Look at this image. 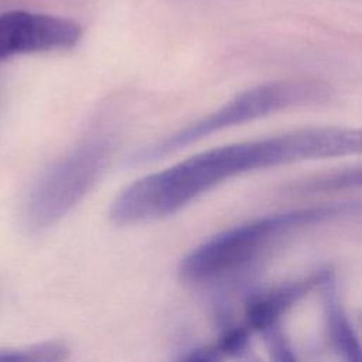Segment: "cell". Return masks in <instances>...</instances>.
<instances>
[{
  "label": "cell",
  "mask_w": 362,
  "mask_h": 362,
  "mask_svg": "<svg viewBox=\"0 0 362 362\" xmlns=\"http://www.w3.org/2000/svg\"><path fill=\"white\" fill-rule=\"evenodd\" d=\"M320 286L324 293L327 331L332 346L345 361L362 362V344L338 298L335 277L329 270H325Z\"/></svg>",
  "instance_id": "7"
},
{
  "label": "cell",
  "mask_w": 362,
  "mask_h": 362,
  "mask_svg": "<svg viewBox=\"0 0 362 362\" xmlns=\"http://www.w3.org/2000/svg\"><path fill=\"white\" fill-rule=\"evenodd\" d=\"M325 96L327 86L310 79L274 81L255 86L236 95L205 117L139 151L134 156V161H156L215 132L267 116L290 106L313 103Z\"/></svg>",
  "instance_id": "4"
},
{
  "label": "cell",
  "mask_w": 362,
  "mask_h": 362,
  "mask_svg": "<svg viewBox=\"0 0 362 362\" xmlns=\"http://www.w3.org/2000/svg\"><path fill=\"white\" fill-rule=\"evenodd\" d=\"M349 188H362V165L325 174L296 187V189H298L300 192L337 191Z\"/></svg>",
  "instance_id": "9"
},
{
  "label": "cell",
  "mask_w": 362,
  "mask_h": 362,
  "mask_svg": "<svg viewBox=\"0 0 362 362\" xmlns=\"http://www.w3.org/2000/svg\"><path fill=\"white\" fill-rule=\"evenodd\" d=\"M68 356V348L57 341H45L25 346H0V362H54Z\"/></svg>",
  "instance_id": "8"
},
{
  "label": "cell",
  "mask_w": 362,
  "mask_h": 362,
  "mask_svg": "<svg viewBox=\"0 0 362 362\" xmlns=\"http://www.w3.org/2000/svg\"><path fill=\"white\" fill-rule=\"evenodd\" d=\"M362 214V202H338L266 215L226 229L195 249L180 264V274L189 283L225 277L252 263L280 236L308 225Z\"/></svg>",
  "instance_id": "2"
},
{
  "label": "cell",
  "mask_w": 362,
  "mask_h": 362,
  "mask_svg": "<svg viewBox=\"0 0 362 362\" xmlns=\"http://www.w3.org/2000/svg\"><path fill=\"white\" fill-rule=\"evenodd\" d=\"M325 270L304 280L274 287L260 294H255L246 304L247 325L262 334L279 327L280 317L298 298L308 293L314 286H320Z\"/></svg>",
  "instance_id": "6"
},
{
  "label": "cell",
  "mask_w": 362,
  "mask_h": 362,
  "mask_svg": "<svg viewBox=\"0 0 362 362\" xmlns=\"http://www.w3.org/2000/svg\"><path fill=\"white\" fill-rule=\"evenodd\" d=\"M262 168L266 156L260 139L205 150L127 185L113 199L109 216L117 225L163 219L215 185Z\"/></svg>",
  "instance_id": "1"
},
{
  "label": "cell",
  "mask_w": 362,
  "mask_h": 362,
  "mask_svg": "<svg viewBox=\"0 0 362 362\" xmlns=\"http://www.w3.org/2000/svg\"><path fill=\"white\" fill-rule=\"evenodd\" d=\"M82 33V25L68 17L28 10L4 11L0 14V61L72 48Z\"/></svg>",
  "instance_id": "5"
},
{
  "label": "cell",
  "mask_w": 362,
  "mask_h": 362,
  "mask_svg": "<svg viewBox=\"0 0 362 362\" xmlns=\"http://www.w3.org/2000/svg\"><path fill=\"white\" fill-rule=\"evenodd\" d=\"M113 153L109 137L83 140L55 160L34 182L24 204L28 228L41 230L71 212L106 171Z\"/></svg>",
  "instance_id": "3"
},
{
  "label": "cell",
  "mask_w": 362,
  "mask_h": 362,
  "mask_svg": "<svg viewBox=\"0 0 362 362\" xmlns=\"http://www.w3.org/2000/svg\"><path fill=\"white\" fill-rule=\"evenodd\" d=\"M249 342V331L243 327H233L226 329L216 345L222 355H238L243 352Z\"/></svg>",
  "instance_id": "10"
}]
</instances>
